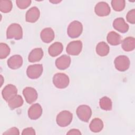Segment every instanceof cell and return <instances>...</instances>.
<instances>
[{"instance_id":"30","label":"cell","mask_w":135,"mask_h":135,"mask_svg":"<svg viewBox=\"0 0 135 135\" xmlns=\"http://www.w3.org/2000/svg\"><path fill=\"white\" fill-rule=\"evenodd\" d=\"M127 21L132 24L135 23V9H132L129 11L126 15Z\"/></svg>"},{"instance_id":"1","label":"cell","mask_w":135,"mask_h":135,"mask_svg":"<svg viewBox=\"0 0 135 135\" xmlns=\"http://www.w3.org/2000/svg\"><path fill=\"white\" fill-rule=\"evenodd\" d=\"M7 39L14 38L16 40H21L23 37V30L21 26L17 23L11 24L6 31Z\"/></svg>"},{"instance_id":"33","label":"cell","mask_w":135,"mask_h":135,"mask_svg":"<svg viewBox=\"0 0 135 135\" xmlns=\"http://www.w3.org/2000/svg\"><path fill=\"white\" fill-rule=\"evenodd\" d=\"M67 134H70V135H72V134H74V135H76V134H78V135H80V134H81V133L80 132V131L78 129H71L68 132H67L66 133Z\"/></svg>"},{"instance_id":"26","label":"cell","mask_w":135,"mask_h":135,"mask_svg":"<svg viewBox=\"0 0 135 135\" xmlns=\"http://www.w3.org/2000/svg\"><path fill=\"white\" fill-rule=\"evenodd\" d=\"M13 4L11 1L1 0L0 1V11L4 13H7L11 11Z\"/></svg>"},{"instance_id":"24","label":"cell","mask_w":135,"mask_h":135,"mask_svg":"<svg viewBox=\"0 0 135 135\" xmlns=\"http://www.w3.org/2000/svg\"><path fill=\"white\" fill-rule=\"evenodd\" d=\"M96 53L100 56H105L107 55L110 51L109 45L104 42H99L96 46L95 48Z\"/></svg>"},{"instance_id":"27","label":"cell","mask_w":135,"mask_h":135,"mask_svg":"<svg viewBox=\"0 0 135 135\" xmlns=\"http://www.w3.org/2000/svg\"><path fill=\"white\" fill-rule=\"evenodd\" d=\"M111 3L113 9L118 12L123 10L126 6V2L124 0H112Z\"/></svg>"},{"instance_id":"9","label":"cell","mask_w":135,"mask_h":135,"mask_svg":"<svg viewBox=\"0 0 135 135\" xmlns=\"http://www.w3.org/2000/svg\"><path fill=\"white\" fill-rule=\"evenodd\" d=\"M94 12L99 16H106L110 14L111 9L109 4L105 2L98 3L94 7Z\"/></svg>"},{"instance_id":"22","label":"cell","mask_w":135,"mask_h":135,"mask_svg":"<svg viewBox=\"0 0 135 135\" xmlns=\"http://www.w3.org/2000/svg\"><path fill=\"white\" fill-rule=\"evenodd\" d=\"M7 102L8 107L12 110H14L21 107L24 103V100L20 95L16 94L9 99Z\"/></svg>"},{"instance_id":"34","label":"cell","mask_w":135,"mask_h":135,"mask_svg":"<svg viewBox=\"0 0 135 135\" xmlns=\"http://www.w3.org/2000/svg\"><path fill=\"white\" fill-rule=\"evenodd\" d=\"M50 3H52L53 4H57L61 2V1H50Z\"/></svg>"},{"instance_id":"17","label":"cell","mask_w":135,"mask_h":135,"mask_svg":"<svg viewBox=\"0 0 135 135\" xmlns=\"http://www.w3.org/2000/svg\"><path fill=\"white\" fill-rule=\"evenodd\" d=\"M40 37L43 42L45 43H50L54 40L55 37L54 31L51 27L45 28L41 31Z\"/></svg>"},{"instance_id":"2","label":"cell","mask_w":135,"mask_h":135,"mask_svg":"<svg viewBox=\"0 0 135 135\" xmlns=\"http://www.w3.org/2000/svg\"><path fill=\"white\" fill-rule=\"evenodd\" d=\"M83 31V25L78 21H73L68 26L67 33L69 37L72 38H77L81 35Z\"/></svg>"},{"instance_id":"11","label":"cell","mask_w":135,"mask_h":135,"mask_svg":"<svg viewBox=\"0 0 135 135\" xmlns=\"http://www.w3.org/2000/svg\"><path fill=\"white\" fill-rule=\"evenodd\" d=\"M17 93V89L16 87L12 84L6 85L2 91V97L3 99L7 102L12 98L16 95Z\"/></svg>"},{"instance_id":"18","label":"cell","mask_w":135,"mask_h":135,"mask_svg":"<svg viewBox=\"0 0 135 135\" xmlns=\"http://www.w3.org/2000/svg\"><path fill=\"white\" fill-rule=\"evenodd\" d=\"M43 51L42 48L38 47L34 49L30 53L28 56V60L30 62L34 63L40 61L43 56Z\"/></svg>"},{"instance_id":"31","label":"cell","mask_w":135,"mask_h":135,"mask_svg":"<svg viewBox=\"0 0 135 135\" xmlns=\"http://www.w3.org/2000/svg\"><path fill=\"white\" fill-rule=\"evenodd\" d=\"M4 134H17V135H18L20 134V131H19V130L18 128H16V127H13V128H11L9 129H8L7 131H6L5 132H4L3 133V135H4Z\"/></svg>"},{"instance_id":"4","label":"cell","mask_w":135,"mask_h":135,"mask_svg":"<svg viewBox=\"0 0 135 135\" xmlns=\"http://www.w3.org/2000/svg\"><path fill=\"white\" fill-rule=\"evenodd\" d=\"M69 78L65 73H57L55 74L53 77V83L58 89L66 88L69 85Z\"/></svg>"},{"instance_id":"35","label":"cell","mask_w":135,"mask_h":135,"mask_svg":"<svg viewBox=\"0 0 135 135\" xmlns=\"http://www.w3.org/2000/svg\"><path fill=\"white\" fill-rule=\"evenodd\" d=\"M1 80H2V83H1V86H2V85H3V78L2 75H1Z\"/></svg>"},{"instance_id":"25","label":"cell","mask_w":135,"mask_h":135,"mask_svg":"<svg viewBox=\"0 0 135 135\" xmlns=\"http://www.w3.org/2000/svg\"><path fill=\"white\" fill-rule=\"evenodd\" d=\"M99 105L101 109L105 111H110L112 109V102L108 97H103L100 99Z\"/></svg>"},{"instance_id":"15","label":"cell","mask_w":135,"mask_h":135,"mask_svg":"<svg viewBox=\"0 0 135 135\" xmlns=\"http://www.w3.org/2000/svg\"><path fill=\"white\" fill-rule=\"evenodd\" d=\"M71 57L68 55H63L55 61V65L58 69L63 70L69 67L71 64Z\"/></svg>"},{"instance_id":"12","label":"cell","mask_w":135,"mask_h":135,"mask_svg":"<svg viewBox=\"0 0 135 135\" xmlns=\"http://www.w3.org/2000/svg\"><path fill=\"white\" fill-rule=\"evenodd\" d=\"M42 108L39 103L32 104L28 110V116L32 120H36L42 115Z\"/></svg>"},{"instance_id":"16","label":"cell","mask_w":135,"mask_h":135,"mask_svg":"<svg viewBox=\"0 0 135 135\" xmlns=\"http://www.w3.org/2000/svg\"><path fill=\"white\" fill-rule=\"evenodd\" d=\"M23 58L20 55H14L10 57L7 60L8 66L13 70L19 69L23 64Z\"/></svg>"},{"instance_id":"29","label":"cell","mask_w":135,"mask_h":135,"mask_svg":"<svg viewBox=\"0 0 135 135\" xmlns=\"http://www.w3.org/2000/svg\"><path fill=\"white\" fill-rule=\"evenodd\" d=\"M16 5L17 7L22 9L27 8L31 3V0H17L16 1Z\"/></svg>"},{"instance_id":"7","label":"cell","mask_w":135,"mask_h":135,"mask_svg":"<svg viewBox=\"0 0 135 135\" xmlns=\"http://www.w3.org/2000/svg\"><path fill=\"white\" fill-rule=\"evenodd\" d=\"M43 68L42 64H36L31 65L28 66L26 70V74L27 76L31 79H36L38 78L42 74Z\"/></svg>"},{"instance_id":"23","label":"cell","mask_w":135,"mask_h":135,"mask_svg":"<svg viewBox=\"0 0 135 135\" xmlns=\"http://www.w3.org/2000/svg\"><path fill=\"white\" fill-rule=\"evenodd\" d=\"M90 129L93 132H99L103 128V123L101 119L95 118H94L90 123Z\"/></svg>"},{"instance_id":"13","label":"cell","mask_w":135,"mask_h":135,"mask_svg":"<svg viewBox=\"0 0 135 135\" xmlns=\"http://www.w3.org/2000/svg\"><path fill=\"white\" fill-rule=\"evenodd\" d=\"M40 16L39 9L36 6H33L27 11L25 15L26 21L29 23H34L38 20Z\"/></svg>"},{"instance_id":"28","label":"cell","mask_w":135,"mask_h":135,"mask_svg":"<svg viewBox=\"0 0 135 135\" xmlns=\"http://www.w3.org/2000/svg\"><path fill=\"white\" fill-rule=\"evenodd\" d=\"M11 49L8 45L6 43H1L0 44V59L6 58L9 54Z\"/></svg>"},{"instance_id":"10","label":"cell","mask_w":135,"mask_h":135,"mask_svg":"<svg viewBox=\"0 0 135 135\" xmlns=\"http://www.w3.org/2000/svg\"><path fill=\"white\" fill-rule=\"evenodd\" d=\"M23 94L25 99V101L28 104H31L35 102L38 97L36 90L32 87H26L23 90Z\"/></svg>"},{"instance_id":"14","label":"cell","mask_w":135,"mask_h":135,"mask_svg":"<svg viewBox=\"0 0 135 135\" xmlns=\"http://www.w3.org/2000/svg\"><path fill=\"white\" fill-rule=\"evenodd\" d=\"M112 25L113 28L115 30L122 33H124L128 32L129 28L128 24L122 17H118L115 18L113 21Z\"/></svg>"},{"instance_id":"20","label":"cell","mask_w":135,"mask_h":135,"mask_svg":"<svg viewBox=\"0 0 135 135\" xmlns=\"http://www.w3.org/2000/svg\"><path fill=\"white\" fill-rule=\"evenodd\" d=\"M63 49V45L59 42H56L50 46L48 49V52L50 56L55 57L60 54Z\"/></svg>"},{"instance_id":"32","label":"cell","mask_w":135,"mask_h":135,"mask_svg":"<svg viewBox=\"0 0 135 135\" xmlns=\"http://www.w3.org/2000/svg\"><path fill=\"white\" fill-rule=\"evenodd\" d=\"M36 134L35 130L32 128H26L24 129L22 133V135H35Z\"/></svg>"},{"instance_id":"3","label":"cell","mask_w":135,"mask_h":135,"mask_svg":"<svg viewBox=\"0 0 135 135\" xmlns=\"http://www.w3.org/2000/svg\"><path fill=\"white\" fill-rule=\"evenodd\" d=\"M73 119L72 113L67 110L60 112L56 116V121L57 124L61 127H65L69 126Z\"/></svg>"},{"instance_id":"8","label":"cell","mask_w":135,"mask_h":135,"mask_svg":"<svg viewBox=\"0 0 135 135\" xmlns=\"http://www.w3.org/2000/svg\"><path fill=\"white\" fill-rule=\"evenodd\" d=\"M82 49V43L80 40L70 42L66 48V51L69 55H78Z\"/></svg>"},{"instance_id":"6","label":"cell","mask_w":135,"mask_h":135,"mask_svg":"<svg viewBox=\"0 0 135 135\" xmlns=\"http://www.w3.org/2000/svg\"><path fill=\"white\" fill-rule=\"evenodd\" d=\"M76 114L82 121L87 122L92 115V110L90 107L87 105H79L76 109Z\"/></svg>"},{"instance_id":"19","label":"cell","mask_w":135,"mask_h":135,"mask_svg":"<svg viewBox=\"0 0 135 135\" xmlns=\"http://www.w3.org/2000/svg\"><path fill=\"white\" fill-rule=\"evenodd\" d=\"M121 43L122 49L126 52L132 51L135 48V39L133 37H127Z\"/></svg>"},{"instance_id":"5","label":"cell","mask_w":135,"mask_h":135,"mask_svg":"<svg viewBox=\"0 0 135 135\" xmlns=\"http://www.w3.org/2000/svg\"><path fill=\"white\" fill-rule=\"evenodd\" d=\"M115 69L121 72L127 71L130 64L129 59L125 55H120L117 56L114 61Z\"/></svg>"},{"instance_id":"21","label":"cell","mask_w":135,"mask_h":135,"mask_svg":"<svg viewBox=\"0 0 135 135\" xmlns=\"http://www.w3.org/2000/svg\"><path fill=\"white\" fill-rule=\"evenodd\" d=\"M107 40L108 43L111 45H118L122 41L121 35L114 31H111L108 34Z\"/></svg>"}]
</instances>
